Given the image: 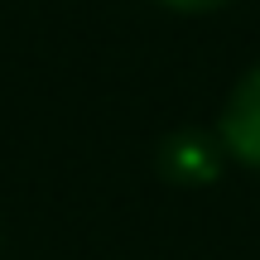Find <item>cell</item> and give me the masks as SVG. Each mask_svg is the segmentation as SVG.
Masks as SVG:
<instances>
[{"instance_id":"1","label":"cell","mask_w":260,"mask_h":260,"mask_svg":"<svg viewBox=\"0 0 260 260\" xmlns=\"http://www.w3.org/2000/svg\"><path fill=\"white\" fill-rule=\"evenodd\" d=\"M222 145L232 149L241 164H255L260 169V68L241 77V87L232 92L222 111Z\"/></svg>"},{"instance_id":"2","label":"cell","mask_w":260,"mask_h":260,"mask_svg":"<svg viewBox=\"0 0 260 260\" xmlns=\"http://www.w3.org/2000/svg\"><path fill=\"white\" fill-rule=\"evenodd\" d=\"M164 174L178 178V183H203V178L217 174V149L207 135H174L164 145Z\"/></svg>"},{"instance_id":"3","label":"cell","mask_w":260,"mask_h":260,"mask_svg":"<svg viewBox=\"0 0 260 260\" xmlns=\"http://www.w3.org/2000/svg\"><path fill=\"white\" fill-rule=\"evenodd\" d=\"M174 10H212V5H226V0H164Z\"/></svg>"}]
</instances>
